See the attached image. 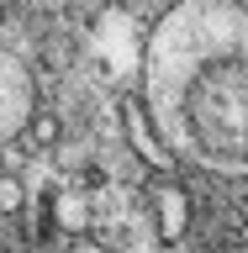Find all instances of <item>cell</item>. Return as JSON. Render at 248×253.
Segmentation results:
<instances>
[{
	"label": "cell",
	"instance_id": "cell-5",
	"mask_svg": "<svg viewBox=\"0 0 248 253\" xmlns=\"http://www.w3.org/2000/svg\"><path fill=\"white\" fill-rule=\"evenodd\" d=\"M53 206H58V211H53V216H58V227H69V232H85V221H90V216H85V201H79V195H58Z\"/></svg>",
	"mask_w": 248,
	"mask_h": 253
},
{
	"label": "cell",
	"instance_id": "cell-6",
	"mask_svg": "<svg viewBox=\"0 0 248 253\" xmlns=\"http://www.w3.org/2000/svg\"><path fill=\"white\" fill-rule=\"evenodd\" d=\"M21 201H27V195H21V185L0 174V211H21Z\"/></svg>",
	"mask_w": 248,
	"mask_h": 253
},
{
	"label": "cell",
	"instance_id": "cell-7",
	"mask_svg": "<svg viewBox=\"0 0 248 253\" xmlns=\"http://www.w3.org/2000/svg\"><path fill=\"white\" fill-rule=\"evenodd\" d=\"M32 137H37V142H53V137H58V122H53V116H37V122H32Z\"/></svg>",
	"mask_w": 248,
	"mask_h": 253
},
{
	"label": "cell",
	"instance_id": "cell-1",
	"mask_svg": "<svg viewBox=\"0 0 248 253\" xmlns=\"http://www.w3.org/2000/svg\"><path fill=\"white\" fill-rule=\"evenodd\" d=\"M143 106L174 164L248 179V0H180L143 42Z\"/></svg>",
	"mask_w": 248,
	"mask_h": 253
},
{
	"label": "cell",
	"instance_id": "cell-3",
	"mask_svg": "<svg viewBox=\"0 0 248 253\" xmlns=\"http://www.w3.org/2000/svg\"><path fill=\"white\" fill-rule=\"evenodd\" d=\"M122 132H127V142H132V153H143L148 169H174V153H169V142H164V132L153 126L148 106L132 100V95L122 100Z\"/></svg>",
	"mask_w": 248,
	"mask_h": 253
},
{
	"label": "cell",
	"instance_id": "cell-4",
	"mask_svg": "<svg viewBox=\"0 0 248 253\" xmlns=\"http://www.w3.org/2000/svg\"><path fill=\"white\" fill-rule=\"evenodd\" d=\"M153 216H158V243H180L190 227V195L180 185H158L153 190Z\"/></svg>",
	"mask_w": 248,
	"mask_h": 253
},
{
	"label": "cell",
	"instance_id": "cell-8",
	"mask_svg": "<svg viewBox=\"0 0 248 253\" xmlns=\"http://www.w3.org/2000/svg\"><path fill=\"white\" fill-rule=\"evenodd\" d=\"M69 253H111V248H100V243H85V237H79V243H74Z\"/></svg>",
	"mask_w": 248,
	"mask_h": 253
},
{
	"label": "cell",
	"instance_id": "cell-2",
	"mask_svg": "<svg viewBox=\"0 0 248 253\" xmlns=\"http://www.w3.org/2000/svg\"><path fill=\"white\" fill-rule=\"evenodd\" d=\"M37 122V79L11 47H0V148Z\"/></svg>",
	"mask_w": 248,
	"mask_h": 253
}]
</instances>
